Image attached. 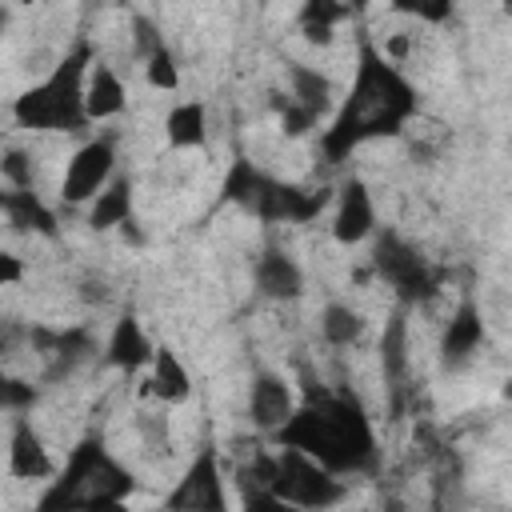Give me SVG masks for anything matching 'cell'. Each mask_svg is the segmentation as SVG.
I'll list each match as a JSON object with an SVG mask.
<instances>
[{
	"label": "cell",
	"instance_id": "obj_1",
	"mask_svg": "<svg viewBox=\"0 0 512 512\" xmlns=\"http://www.w3.org/2000/svg\"><path fill=\"white\" fill-rule=\"evenodd\" d=\"M416 116V88L408 84V76L384 60V52L364 36L360 52H356V76L352 88L340 104V112L332 116V124L320 136V152L328 164H344L356 148L372 144V140H388L400 136L404 124Z\"/></svg>",
	"mask_w": 512,
	"mask_h": 512
},
{
	"label": "cell",
	"instance_id": "obj_2",
	"mask_svg": "<svg viewBox=\"0 0 512 512\" xmlns=\"http://www.w3.org/2000/svg\"><path fill=\"white\" fill-rule=\"evenodd\" d=\"M280 448H296L332 476H364L376 468V428L348 388H320L308 392L304 404L292 408V416L272 432Z\"/></svg>",
	"mask_w": 512,
	"mask_h": 512
},
{
	"label": "cell",
	"instance_id": "obj_3",
	"mask_svg": "<svg viewBox=\"0 0 512 512\" xmlns=\"http://www.w3.org/2000/svg\"><path fill=\"white\" fill-rule=\"evenodd\" d=\"M136 492V476L128 464L112 456V448L100 436H88L72 448L64 472L52 476L44 488L36 512H88L104 500H128Z\"/></svg>",
	"mask_w": 512,
	"mask_h": 512
},
{
	"label": "cell",
	"instance_id": "obj_4",
	"mask_svg": "<svg viewBox=\"0 0 512 512\" xmlns=\"http://www.w3.org/2000/svg\"><path fill=\"white\" fill-rule=\"evenodd\" d=\"M92 64V48L76 44L40 84L24 88L12 104V116L20 128L32 132H80L88 124L84 116V76Z\"/></svg>",
	"mask_w": 512,
	"mask_h": 512
},
{
	"label": "cell",
	"instance_id": "obj_5",
	"mask_svg": "<svg viewBox=\"0 0 512 512\" xmlns=\"http://www.w3.org/2000/svg\"><path fill=\"white\" fill-rule=\"evenodd\" d=\"M224 200L248 208L264 224H308L312 216L324 212L328 188L284 184V180L268 176L264 168H256L248 156H236L224 176Z\"/></svg>",
	"mask_w": 512,
	"mask_h": 512
},
{
	"label": "cell",
	"instance_id": "obj_6",
	"mask_svg": "<svg viewBox=\"0 0 512 512\" xmlns=\"http://www.w3.org/2000/svg\"><path fill=\"white\" fill-rule=\"evenodd\" d=\"M268 496L292 504V508H308V512H328L348 496V484L340 476H332L328 468H320L316 460H308L296 448H280L272 456V480H268Z\"/></svg>",
	"mask_w": 512,
	"mask_h": 512
},
{
	"label": "cell",
	"instance_id": "obj_7",
	"mask_svg": "<svg viewBox=\"0 0 512 512\" xmlns=\"http://www.w3.org/2000/svg\"><path fill=\"white\" fill-rule=\"evenodd\" d=\"M372 268L380 272V280L400 296V304H424L440 292L444 272L404 236L396 232H380L372 244Z\"/></svg>",
	"mask_w": 512,
	"mask_h": 512
},
{
	"label": "cell",
	"instance_id": "obj_8",
	"mask_svg": "<svg viewBox=\"0 0 512 512\" xmlns=\"http://www.w3.org/2000/svg\"><path fill=\"white\" fill-rule=\"evenodd\" d=\"M160 512H228V484L220 472L216 448H200L184 476L164 496Z\"/></svg>",
	"mask_w": 512,
	"mask_h": 512
},
{
	"label": "cell",
	"instance_id": "obj_9",
	"mask_svg": "<svg viewBox=\"0 0 512 512\" xmlns=\"http://www.w3.org/2000/svg\"><path fill=\"white\" fill-rule=\"evenodd\" d=\"M116 172V140L112 136H96L88 144H80L64 168V184H60V196L68 204H84V200H96L108 180Z\"/></svg>",
	"mask_w": 512,
	"mask_h": 512
},
{
	"label": "cell",
	"instance_id": "obj_10",
	"mask_svg": "<svg viewBox=\"0 0 512 512\" xmlns=\"http://www.w3.org/2000/svg\"><path fill=\"white\" fill-rule=\"evenodd\" d=\"M36 356L44 360V376L48 380H60V376H72L84 360H92L96 344L84 328H64V332H48V328H32L28 332Z\"/></svg>",
	"mask_w": 512,
	"mask_h": 512
},
{
	"label": "cell",
	"instance_id": "obj_11",
	"mask_svg": "<svg viewBox=\"0 0 512 512\" xmlns=\"http://www.w3.org/2000/svg\"><path fill=\"white\" fill-rule=\"evenodd\" d=\"M332 236L336 244H364L368 236H376V204L364 180H344L340 196H336V216H332Z\"/></svg>",
	"mask_w": 512,
	"mask_h": 512
},
{
	"label": "cell",
	"instance_id": "obj_12",
	"mask_svg": "<svg viewBox=\"0 0 512 512\" xmlns=\"http://www.w3.org/2000/svg\"><path fill=\"white\" fill-rule=\"evenodd\" d=\"M296 408V396H292V384L276 372H256L252 384H248V416L256 428L264 432H276Z\"/></svg>",
	"mask_w": 512,
	"mask_h": 512
},
{
	"label": "cell",
	"instance_id": "obj_13",
	"mask_svg": "<svg viewBox=\"0 0 512 512\" xmlns=\"http://www.w3.org/2000/svg\"><path fill=\"white\" fill-rule=\"evenodd\" d=\"M256 292L268 300H296L304 292V268L284 248H264L252 264Z\"/></svg>",
	"mask_w": 512,
	"mask_h": 512
},
{
	"label": "cell",
	"instance_id": "obj_14",
	"mask_svg": "<svg viewBox=\"0 0 512 512\" xmlns=\"http://www.w3.org/2000/svg\"><path fill=\"white\" fill-rule=\"evenodd\" d=\"M8 472L16 480H48L56 476V464L40 440V432L32 428L28 416H16L12 424V440H8Z\"/></svg>",
	"mask_w": 512,
	"mask_h": 512
},
{
	"label": "cell",
	"instance_id": "obj_15",
	"mask_svg": "<svg viewBox=\"0 0 512 512\" xmlns=\"http://www.w3.org/2000/svg\"><path fill=\"white\" fill-rule=\"evenodd\" d=\"M480 344H484V320H480V308H476V300H460L456 312H452V320H448V328H444L440 356H444L448 368H464V364L476 356Z\"/></svg>",
	"mask_w": 512,
	"mask_h": 512
},
{
	"label": "cell",
	"instance_id": "obj_16",
	"mask_svg": "<svg viewBox=\"0 0 512 512\" xmlns=\"http://www.w3.org/2000/svg\"><path fill=\"white\" fill-rule=\"evenodd\" d=\"M152 352H156V344L148 340V332L140 328V320H136L132 312H124V316L112 324V332H108L104 360H108L112 368H120V372H140V368L152 360Z\"/></svg>",
	"mask_w": 512,
	"mask_h": 512
},
{
	"label": "cell",
	"instance_id": "obj_17",
	"mask_svg": "<svg viewBox=\"0 0 512 512\" xmlns=\"http://www.w3.org/2000/svg\"><path fill=\"white\" fill-rule=\"evenodd\" d=\"M128 104V92H124V80L116 76L112 64H88V76H84V116L88 124L92 120H112L120 116Z\"/></svg>",
	"mask_w": 512,
	"mask_h": 512
},
{
	"label": "cell",
	"instance_id": "obj_18",
	"mask_svg": "<svg viewBox=\"0 0 512 512\" xmlns=\"http://www.w3.org/2000/svg\"><path fill=\"white\" fill-rule=\"evenodd\" d=\"M284 80H288V100L296 108H304L312 120H320V116L332 112V80L320 68H312V64H288Z\"/></svg>",
	"mask_w": 512,
	"mask_h": 512
},
{
	"label": "cell",
	"instance_id": "obj_19",
	"mask_svg": "<svg viewBox=\"0 0 512 512\" xmlns=\"http://www.w3.org/2000/svg\"><path fill=\"white\" fill-rule=\"evenodd\" d=\"M0 212L8 216V224L16 232H40V236H56V216L52 208L32 192V188H12L0 192Z\"/></svg>",
	"mask_w": 512,
	"mask_h": 512
},
{
	"label": "cell",
	"instance_id": "obj_20",
	"mask_svg": "<svg viewBox=\"0 0 512 512\" xmlns=\"http://www.w3.org/2000/svg\"><path fill=\"white\" fill-rule=\"evenodd\" d=\"M164 140L176 152H192L208 144V108L200 100H180L168 116H164Z\"/></svg>",
	"mask_w": 512,
	"mask_h": 512
},
{
	"label": "cell",
	"instance_id": "obj_21",
	"mask_svg": "<svg viewBox=\"0 0 512 512\" xmlns=\"http://www.w3.org/2000/svg\"><path fill=\"white\" fill-rule=\"evenodd\" d=\"M152 380H148V392L160 400V404H180V400H188L192 396V376H188V368H184V360L172 352V348H156L152 352Z\"/></svg>",
	"mask_w": 512,
	"mask_h": 512
},
{
	"label": "cell",
	"instance_id": "obj_22",
	"mask_svg": "<svg viewBox=\"0 0 512 512\" xmlns=\"http://www.w3.org/2000/svg\"><path fill=\"white\" fill-rule=\"evenodd\" d=\"M132 220V184L120 176V180H108V188L92 200V212H88V224L96 232L104 228H120Z\"/></svg>",
	"mask_w": 512,
	"mask_h": 512
},
{
	"label": "cell",
	"instance_id": "obj_23",
	"mask_svg": "<svg viewBox=\"0 0 512 512\" xmlns=\"http://www.w3.org/2000/svg\"><path fill=\"white\" fill-rule=\"evenodd\" d=\"M352 16V8L348 4H332V0H308L304 8H300V32H304V40L308 44H332V32H336V24L340 20H348Z\"/></svg>",
	"mask_w": 512,
	"mask_h": 512
},
{
	"label": "cell",
	"instance_id": "obj_24",
	"mask_svg": "<svg viewBox=\"0 0 512 512\" xmlns=\"http://www.w3.org/2000/svg\"><path fill=\"white\" fill-rule=\"evenodd\" d=\"M320 336H324V344H332V348H352V344L364 336V316H360L352 304L332 300V304H324V312H320Z\"/></svg>",
	"mask_w": 512,
	"mask_h": 512
},
{
	"label": "cell",
	"instance_id": "obj_25",
	"mask_svg": "<svg viewBox=\"0 0 512 512\" xmlns=\"http://www.w3.org/2000/svg\"><path fill=\"white\" fill-rule=\"evenodd\" d=\"M380 360H384V376L392 380V388H400L404 368H408V316L404 312L388 320L384 340H380Z\"/></svg>",
	"mask_w": 512,
	"mask_h": 512
},
{
	"label": "cell",
	"instance_id": "obj_26",
	"mask_svg": "<svg viewBox=\"0 0 512 512\" xmlns=\"http://www.w3.org/2000/svg\"><path fill=\"white\" fill-rule=\"evenodd\" d=\"M144 80H148L152 88H164V92H172V88L180 84L176 60H172V52H168L164 44H152V48H148V56H144Z\"/></svg>",
	"mask_w": 512,
	"mask_h": 512
},
{
	"label": "cell",
	"instance_id": "obj_27",
	"mask_svg": "<svg viewBox=\"0 0 512 512\" xmlns=\"http://www.w3.org/2000/svg\"><path fill=\"white\" fill-rule=\"evenodd\" d=\"M36 388L28 384V380H20V376H12V372H4L0 368V412H28L32 404H36Z\"/></svg>",
	"mask_w": 512,
	"mask_h": 512
},
{
	"label": "cell",
	"instance_id": "obj_28",
	"mask_svg": "<svg viewBox=\"0 0 512 512\" xmlns=\"http://www.w3.org/2000/svg\"><path fill=\"white\" fill-rule=\"evenodd\" d=\"M272 104H276V112H280V132H284V136H308V132L320 124V120H312L304 108H296V104H292L288 96H280V92L272 96Z\"/></svg>",
	"mask_w": 512,
	"mask_h": 512
},
{
	"label": "cell",
	"instance_id": "obj_29",
	"mask_svg": "<svg viewBox=\"0 0 512 512\" xmlns=\"http://www.w3.org/2000/svg\"><path fill=\"white\" fill-rule=\"evenodd\" d=\"M0 168H4V176H8L16 188H32V160H28L24 152H8V156L0 160Z\"/></svg>",
	"mask_w": 512,
	"mask_h": 512
},
{
	"label": "cell",
	"instance_id": "obj_30",
	"mask_svg": "<svg viewBox=\"0 0 512 512\" xmlns=\"http://www.w3.org/2000/svg\"><path fill=\"white\" fill-rule=\"evenodd\" d=\"M244 512H308V508H292L268 492H244Z\"/></svg>",
	"mask_w": 512,
	"mask_h": 512
},
{
	"label": "cell",
	"instance_id": "obj_31",
	"mask_svg": "<svg viewBox=\"0 0 512 512\" xmlns=\"http://www.w3.org/2000/svg\"><path fill=\"white\" fill-rule=\"evenodd\" d=\"M396 12H412L420 20H448L452 16V4L440 0V4H396Z\"/></svg>",
	"mask_w": 512,
	"mask_h": 512
},
{
	"label": "cell",
	"instance_id": "obj_32",
	"mask_svg": "<svg viewBox=\"0 0 512 512\" xmlns=\"http://www.w3.org/2000/svg\"><path fill=\"white\" fill-rule=\"evenodd\" d=\"M20 280H24V260H20V256H12L8 248H0V288L20 284Z\"/></svg>",
	"mask_w": 512,
	"mask_h": 512
},
{
	"label": "cell",
	"instance_id": "obj_33",
	"mask_svg": "<svg viewBox=\"0 0 512 512\" xmlns=\"http://www.w3.org/2000/svg\"><path fill=\"white\" fill-rule=\"evenodd\" d=\"M140 428H144V436H148L152 448H164L168 444V420L164 416H144Z\"/></svg>",
	"mask_w": 512,
	"mask_h": 512
},
{
	"label": "cell",
	"instance_id": "obj_34",
	"mask_svg": "<svg viewBox=\"0 0 512 512\" xmlns=\"http://www.w3.org/2000/svg\"><path fill=\"white\" fill-rule=\"evenodd\" d=\"M88 512H132L128 500H104V504H92Z\"/></svg>",
	"mask_w": 512,
	"mask_h": 512
}]
</instances>
